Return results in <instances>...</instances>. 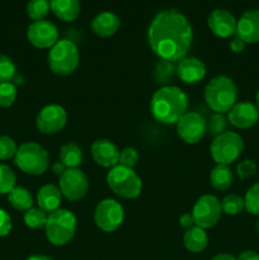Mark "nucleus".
Instances as JSON below:
<instances>
[{"label": "nucleus", "instance_id": "f257e3e1", "mask_svg": "<svg viewBox=\"0 0 259 260\" xmlns=\"http://www.w3.org/2000/svg\"><path fill=\"white\" fill-rule=\"evenodd\" d=\"M147 42L160 60L180 61L192 46V25L179 10H161L152 18L147 28Z\"/></svg>", "mask_w": 259, "mask_h": 260}, {"label": "nucleus", "instance_id": "f03ea898", "mask_svg": "<svg viewBox=\"0 0 259 260\" xmlns=\"http://www.w3.org/2000/svg\"><path fill=\"white\" fill-rule=\"evenodd\" d=\"M150 109L154 118L160 123H177L180 117L188 112V96L178 86H161L152 95Z\"/></svg>", "mask_w": 259, "mask_h": 260}, {"label": "nucleus", "instance_id": "7ed1b4c3", "mask_svg": "<svg viewBox=\"0 0 259 260\" xmlns=\"http://www.w3.org/2000/svg\"><path fill=\"white\" fill-rule=\"evenodd\" d=\"M238 99V88L233 79L218 75L211 79L205 88V101L215 113H228Z\"/></svg>", "mask_w": 259, "mask_h": 260}, {"label": "nucleus", "instance_id": "20e7f679", "mask_svg": "<svg viewBox=\"0 0 259 260\" xmlns=\"http://www.w3.org/2000/svg\"><path fill=\"white\" fill-rule=\"evenodd\" d=\"M76 231V216L71 211L58 208L48 213L45 226L46 238L52 245L62 246L73 240Z\"/></svg>", "mask_w": 259, "mask_h": 260}, {"label": "nucleus", "instance_id": "39448f33", "mask_svg": "<svg viewBox=\"0 0 259 260\" xmlns=\"http://www.w3.org/2000/svg\"><path fill=\"white\" fill-rule=\"evenodd\" d=\"M79 50L75 43L70 40H58L47 56V63L53 74L68 76L76 70L79 65Z\"/></svg>", "mask_w": 259, "mask_h": 260}, {"label": "nucleus", "instance_id": "423d86ee", "mask_svg": "<svg viewBox=\"0 0 259 260\" xmlns=\"http://www.w3.org/2000/svg\"><path fill=\"white\" fill-rule=\"evenodd\" d=\"M107 184L109 189L124 200H134L141 194L142 182L131 168L116 165L107 174Z\"/></svg>", "mask_w": 259, "mask_h": 260}, {"label": "nucleus", "instance_id": "0eeeda50", "mask_svg": "<svg viewBox=\"0 0 259 260\" xmlns=\"http://www.w3.org/2000/svg\"><path fill=\"white\" fill-rule=\"evenodd\" d=\"M14 164L25 174L41 175L48 169L50 156L45 147L37 142H24L18 147Z\"/></svg>", "mask_w": 259, "mask_h": 260}, {"label": "nucleus", "instance_id": "6e6552de", "mask_svg": "<svg viewBox=\"0 0 259 260\" xmlns=\"http://www.w3.org/2000/svg\"><path fill=\"white\" fill-rule=\"evenodd\" d=\"M244 150V140L236 132L226 131L211 142V156L216 164L230 165L240 157Z\"/></svg>", "mask_w": 259, "mask_h": 260}, {"label": "nucleus", "instance_id": "1a4fd4ad", "mask_svg": "<svg viewBox=\"0 0 259 260\" xmlns=\"http://www.w3.org/2000/svg\"><path fill=\"white\" fill-rule=\"evenodd\" d=\"M124 218L123 207L116 200L101 201L94 210V222L104 233H113L122 225Z\"/></svg>", "mask_w": 259, "mask_h": 260}, {"label": "nucleus", "instance_id": "9d476101", "mask_svg": "<svg viewBox=\"0 0 259 260\" xmlns=\"http://www.w3.org/2000/svg\"><path fill=\"white\" fill-rule=\"evenodd\" d=\"M221 213H222L221 202L217 197L212 194L201 196L192 210L196 226H200L202 229L213 228L220 221Z\"/></svg>", "mask_w": 259, "mask_h": 260}, {"label": "nucleus", "instance_id": "9b49d317", "mask_svg": "<svg viewBox=\"0 0 259 260\" xmlns=\"http://www.w3.org/2000/svg\"><path fill=\"white\" fill-rule=\"evenodd\" d=\"M60 190L68 201L75 202L86 196L89 190V179L85 173L79 168L66 169L60 177Z\"/></svg>", "mask_w": 259, "mask_h": 260}, {"label": "nucleus", "instance_id": "f8f14e48", "mask_svg": "<svg viewBox=\"0 0 259 260\" xmlns=\"http://www.w3.org/2000/svg\"><path fill=\"white\" fill-rule=\"evenodd\" d=\"M175 124L178 136L185 144H197L206 135V119L197 112H187Z\"/></svg>", "mask_w": 259, "mask_h": 260}, {"label": "nucleus", "instance_id": "ddd939ff", "mask_svg": "<svg viewBox=\"0 0 259 260\" xmlns=\"http://www.w3.org/2000/svg\"><path fill=\"white\" fill-rule=\"evenodd\" d=\"M68 122V114L63 107L58 104H48L37 114L36 126L43 135H55L60 132Z\"/></svg>", "mask_w": 259, "mask_h": 260}, {"label": "nucleus", "instance_id": "4468645a", "mask_svg": "<svg viewBox=\"0 0 259 260\" xmlns=\"http://www.w3.org/2000/svg\"><path fill=\"white\" fill-rule=\"evenodd\" d=\"M27 38L35 47L51 48L58 41L57 27L50 20H37L28 27Z\"/></svg>", "mask_w": 259, "mask_h": 260}, {"label": "nucleus", "instance_id": "2eb2a0df", "mask_svg": "<svg viewBox=\"0 0 259 260\" xmlns=\"http://www.w3.org/2000/svg\"><path fill=\"white\" fill-rule=\"evenodd\" d=\"M259 121V111L250 102H236L228 112V122L239 129H246L255 126Z\"/></svg>", "mask_w": 259, "mask_h": 260}, {"label": "nucleus", "instance_id": "dca6fc26", "mask_svg": "<svg viewBox=\"0 0 259 260\" xmlns=\"http://www.w3.org/2000/svg\"><path fill=\"white\" fill-rule=\"evenodd\" d=\"M235 19L230 12L225 9H215L207 18V24L211 32L220 38H230L236 33Z\"/></svg>", "mask_w": 259, "mask_h": 260}, {"label": "nucleus", "instance_id": "f3484780", "mask_svg": "<svg viewBox=\"0 0 259 260\" xmlns=\"http://www.w3.org/2000/svg\"><path fill=\"white\" fill-rule=\"evenodd\" d=\"M236 37L245 43L259 42V10L251 9L244 13L236 23Z\"/></svg>", "mask_w": 259, "mask_h": 260}, {"label": "nucleus", "instance_id": "a211bd4d", "mask_svg": "<svg viewBox=\"0 0 259 260\" xmlns=\"http://www.w3.org/2000/svg\"><path fill=\"white\" fill-rule=\"evenodd\" d=\"M91 156L94 161L103 168H113L118 165L119 150L112 141L106 139L96 140L91 144Z\"/></svg>", "mask_w": 259, "mask_h": 260}, {"label": "nucleus", "instance_id": "6ab92c4d", "mask_svg": "<svg viewBox=\"0 0 259 260\" xmlns=\"http://www.w3.org/2000/svg\"><path fill=\"white\" fill-rule=\"evenodd\" d=\"M177 76L185 84H196L206 76V65L197 57H184L178 62Z\"/></svg>", "mask_w": 259, "mask_h": 260}, {"label": "nucleus", "instance_id": "aec40b11", "mask_svg": "<svg viewBox=\"0 0 259 260\" xmlns=\"http://www.w3.org/2000/svg\"><path fill=\"white\" fill-rule=\"evenodd\" d=\"M121 20L114 13L102 12L91 20V29L99 37H111L119 29Z\"/></svg>", "mask_w": 259, "mask_h": 260}, {"label": "nucleus", "instance_id": "412c9836", "mask_svg": "<svg viewBox=\"0 0 259 260\" xmlns=\"http://www.w3.org/2000/svg\"><path fill=\"white\" fill-rule=\"evenodd\" d=\"M62 200V193L60 188L55 184H46L38 190L37 203L38 208L45 211L46 213H51L58 210Z\"/></svg>", "mask_w": 259, "mask_h": 260}, {"label": "nucleus", "instance_id": "4be33fe9", "mask_svg": "<svg viewBox=\"0 0 259 260\" xmlns=\"http://www.w3.org/2000/svg\"><path fill=\"white\" fill-rule=\"evenodd\" d=\"M50 4L53 14L63 22H73L80 14L79 0H50Z\"/></svg>", "mask_w": 259, "mask_h": 260}, {"label": "nucleus", "instance_id": "5701e85b", "mask_svg": "<svg viewBox=\"0 0 259 260\" xmlns=\"http://www.w3.org/2000/svg\"><path fill=\"white\" fill-rule=\"evenodd\" d=\"M183 243H184L185 249L190 253H201L207 248L208 236L205 229L200 226H193L184 233Z\"/></svg>", "mask_w": 259, "mask_h": 260}, {"label": "nucleus", "instance_id": "b1692460", "mask_svg": "<svg viewBox=\"0 0 259 260\" xmlns=\"http://www.w3.org/2000/svg\"><path fill=\"white\" fill-rule=\"evenodd\" d=\"M233 172L229 168V165L217 164L210 174V182L215 189L226 190L233 185Z\"/></svg>", "mask_w": 259, "mask_h": 260}, {"label": "nucleus", "instance_id": "393cba45", "mask_svg": "<svg viewBox=\"0 0 259 260\" xmlns=\"http://www.w3.org/2000/svg\"><path fill=\"white\" fill-rule=\"evenodd\" d=\"M8 201L14 210L23 211V212L32 208L33 206V197L29 190L25 189L24 187H19V185L18 187L15 185L10 190L9 194H8Z\"/></svg>", "mask_w": 259, "mask_h": 260}, {"label": "nucleus", "instance_id": "a878e982", "mask_svg": "<svg viewBox=\"0 0 259 260\" xmlns=\"http://www.w3.org/2000/svg\"><path fill=\"white\" fill-rule=\"evenodd\" d=\"M60 162H62L68 169L79 168L83 161V150L74 142H68L60 150Z\"/></svg>", "mask_w": 259, "mask_h": 260}, {"label": "nucleus", "instance_id": "bb28decb", "mask_svg": "<svg viewBox=\"0 0 259 260\" xmlns=\"http://www.w3.org/2000/svg\"><path fill=\"white\" fill-rule=\"evenodd\" d=\"M174 74H177V68L174 66V62L167 60H160L154 71L155 83L167 86L168 83L174 78Z\"/></svg>", "mask_w": 259, "mask_h": 260}, {"label": "nucleus", "instance_id": "cd10ccee", "mask_svg": "<svg viewBox=\"0 0 259 260\" xmlns=\"http://www.w3.org/2000/svg\"><path fill=\"white\" fill-rule=\"evenodd\" d=\"M228 128V117L222 113H215L211 114L208 119L206 121V134L210 136L217 137L221 134L226 132Z\"/></svg>", "mask_w": 259, "mask_h": 260}, {"label": "nucleus", "instance_id": "c85d7f7f", "mask_svg": "<svg viewBox=\"0 0 259 260\" xmlns=\"http://www.w3.org/2000/svg\"><path fill=\"white\" fill-rule=\"evenodd\" d=\"M48 213L42 211L41 208H29L24 212V223L27 228L37 230V229H45L46 222H47Z\"/></svg>", "mask_w": 259, "mask_h": 260}, {"label": "nucleus", "instance_id": "c756f323", "mask_svg": "<svg viewBox=\"0 0 259 260\" xmlns=\"http://www.w3.org/2000/svg\"><path fill=\"white\" fill-rule=\"evenodd\" d=\"M50 10V0H30L27 5V14L33 22L45 19Z\"/></svg>", "mask_w": 259, "mask_h": 260}, {"label": "nucleus", "instance_id": "7c9ffc66", "mask_svg": "<svg viewBox=\"0 0 259 260\" xmlns=\"http://www.w3.org/2000/svg\"><path fill=\"white\" fill-rule=\"evenodd\" d=\"M244 208H245L244 198H241L238 194H228L221 201V210L226 215L236 216L243 212Z\"/></svg>", "mask_w": 259, "mask_h": 260}, {"label": "nucleus", "instance_id": "2f4dec72", "mask_svg": "<svg viewBox=\"0 0 259 260\" xmlns=\"http://www.w3.org/2000/svg\"><path fill=\"white\" fill-rule=\"evenodd\" d=\"M14 172L8 165L0 164V194H9L10 190L15 187Z\"/></svg>", "mask_w": 259, "mask_h": 260}, {"label": "nucleus", "instance_id": "473e14b6", "mask_svg": "<svg viewBox=\"0 0 259 260\" xmlns=\"http://www.w3.org/2000/svg\"><path fill=\"white\" fill-rule=\"evenodd\" d=\"M244 205L250 215L259 216V182L249 188L244 197Z\"/></svg>", "mask_w": 259, "mask_h": 260}, {"label": "nucleus", "instance_id": "72a5a7b5", "mask_svg": "<svg viewBox=\"0 0 259 260\" xmlns=\"http://www.w3.org/2000/svg\"><path fill=\"white\" fill-rule=\"evenodd\" d=\"M17 99V88L13 83H0V108H9Z\"/></svg>", "mask_w": 259, "mask_h": 260}, {"label": "nucleus", "instance_id": "f704fd0d", "mask_svg": "<svg viewBox=\"0 0 259 260\" xmlns=\"http://www.w3.org/2000/svg\"><path fill=\"white\" fill-rule=\"evenodd\" d=\"M15 70L14 62L8 56L0 53V83H12Z\"/></svg>", "mask_w": 259, "mask_h": 260}, {"label": "nucleus", "instance_id": "c9c22d12", "mask_svg": "<svg viewBox=\"0 0 259 260\" xmlns=\"http://www.w3.org/2000/svg\"><path fill=\"white\" fill-rule=\"evenodd\" d=\"M18 146L9 136H0V160L12 159L17 154Z\"/></svg>", "mask_w": 259, "mask_h": 260}, {"label": "nucleus", "instance_id": "e433bc0d", "mask_svg": "<svg viewBox=\"0 0 259 260\" xmlns=\"http://www.w3.org/2000/svg\"><path fill=\"white\" fill-rule=\"evenodd\" d=\"M137 161H139V152H137V150L134 149V147H126V149H123L119 152L118 165L134 169V167L137 164Z\"/></svg>", "mask_w": 259, "mask_h": 260}, {"label": "nucleus", "instance_id": "4c0bfd02", "mask_svg": "<svg viewBox=\"0 0 259 260\" xmlns=\"http://www.w3.org/2000/svg\"><path fill=\"white\" fill-rule=\"evenodd\" d=\"M256 172V164L250 159H245L240 161L236 168V174H238L239 179L246 180L250 177H253Z\"/></svg>", "mask_w": 259, "mask_h": 260}, {"label": "nucleus", "instance_id": "58836bf2", "mask_svg": "<svg viewBox=\"0 0 259 260\" xmlns=\"http://www.w3.org/2000/svg\"><path fill=\"white\" fill-rule=\"evenodd\" d=\"M10 231H12V218L7 211L0 208V238L9 235Z\"/></svg>", "mask_w": 259, "mask_h": 260}, {"label": "nucleus", "instance_id": "ea45409f", "mask_svg": "<svg viewBox=\"0 0 259 260\" xmlns=\"http://www.w3.org/2000/svg\"><path fill=\"white\" fill-rule=\"evenodd\" d=\"M245 45L246 43L244 42L243 40H240L239 37H234L233 40L230 41V45H229V47H230V50L233 51V52L240 53L245 50Z\"/></svg>", "mask_w": 259, "mask_h": 260}, {"label": "nucleus", "instance_id": "a19ab883", "mask_svg": "<svg viewBox=\"0 0 259 260\" xmlns=\"http://www.w3.org/2000/svg\"><path fill=\"white\" fill-rule=\"evenodd\" d=\"M179 223H180V226H183V228L187 229V230H188V229L193 228V226H196L192 213H188V212L183 213V215L180 216Z\"/></svg>", "mask_w": 259, "mask_h": 260}, {"label": "nucleus", "instance_id": "79ce46f5", "mask_svg": "<svg viewBox=\"0 0 259 260\" xmlns=\"http://www.w3.org/2000/svg\"><path fill=\"white\" fill-rule=\"evenodd\" d=\"M236 260H259V254L254 250H245L239 254Z\"/></svg>", "mask_w": 259, "mask_h": 260}, {"label": "nucleus", "instance_id": "37998d69", "mask_svg": "<svg viewBox=\"0 0 259 260\" xmlns=\"http://www.w3.org/2000/svg\"><path fill=\"white\" fill-rule=\"evenodd\" d=\"M66 169H68V168H66L65 165H63L62 162H60V161L55 162V164L52 165V173L55 175H57V177H61V175L63 174V172H65Z\"/></svg>", "mask_w": 259, "mask_h": 260}, {"label": "nucleus", "instance_id": "c03bdc74", "mask_svg": "<svg viewBox=\"0 0 259 260\" xmlns=\"http://www.w3.org/2000/svg\"><path fill=\"white\" fill-rule=\"evenodd\" d=\"M211 260H236V258H234L231 254H228V253H221V254H217L216 256H213Z\"/></svg>", "mask_w": 259, "mask_h": 260}, {"label": "nucleus", "instance_id": "a18cd8bd", "mask_svg": "<svg viewBox=\"0 0 259 260\" xmlns=\"http://www.w3.org/2000/svg\"><path fill=\"white\" fill-rule=\"evenodd\" d=\"M25 260H53V259L50 258V256H47V255H32Z\"/></svg>", "mask_w": 259, "mask_h": 260}, {"label": "nucleus", "instance_id": "49530a36", "mask_svg": "<svg viewBox=\"0 0 259 260\" xmlns=\"http://www.w3.org/2000/svg\"><path fill=\"white\" fill-rule=\"evenodd\" d=\"M255 99H256V108H258V111H259V90H258V93H256Z\"/></svg>", "mask_w": 259, "mask_h": 260}, {"label": "nucleus", "instance_id": "de8ad7c7", "mask_svg": "<svg viewBox=\"0 0 259 260\" xmlns=\"http://www.w3.org/2000/svg\"><path fill=\"white\" fill-rule=\"evenodd\" d=\"M256 230H258V233H259V221H258V223H256Z\"/></svg>", "mask_w": 259, "mask_h": 260}]
</instances>
